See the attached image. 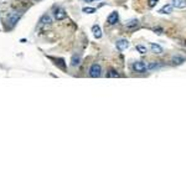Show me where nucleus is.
Segmentation results:
<instances>
[{"label": "nucleus", "mask_w": 186, "mask_h": 186, "mask_svg": "<svg viewBox=\"0 0 186 186\" xmlns=\"http://www.w3.org/2000/svg\"><path fill=\"white\" fill-rule=\"evenodd\" d=\"M101 73H102V68L99 65L95 64L92 65L91 68H89V76L93 77V78H97V77H101Z\"/></svg>", "instance_id": "f257e3e1"}, {"label": "nucleus", "mask_w": 186, "mask_h": 186, "mask_svg": "<svg viewBox=\"0 0 186 186\" xmlns=\"http://www.w3.org/2000/svg\"><path fill=\"white\" fill-rule=\"evenodd\" d=\"M132 68H133L134 72L144 73V72L146 71V65L144 64V62H141V61H137V62H134V64H133Z\"/></svg>", "instance_id": "f03ea898"}, {"label": "nucleus", "mask_w": 186, "mask_h": 186, "mask_svg": "<svg viewBox=\"0 0 186 186\" xmlns=\"http://www.w3.org/2000/svg\"><path fill=\"white\" fill-rule=\"evenodd\" d=\"M138 27H139V21H138L137 19H132V20H129V21L126 24L127 31H134V30H137Z\"/></svg>", "instance_id": "7ed1b4c3"}, {"label": "nucleus", "mask_w": 186, "mask_h": 186, "mask_svg": "<svg viewBox=\"0 0 186 186\" xmlns=\"http://www.w3.org/2000/svg\"><path fill=\"white\" fill-rule=\"evenodd\" d=\"M129 47V41L126 40V39H120L117 41V48L119 51H124V50H127Z\"/></svg>", "instance_id": "20e7f679"}, {"label": "nucleus", "mask_w": 186, "mask_h": 186, "mask_svg": "<svg viewBox=\"0 0 186 186\" xmlns=\"http://www.w3.org/2000/svg\"><path fill=\"white\" fill-rule=\"evenodd\" d=\"M66 16H67V14H66V11L64 9L58 8V9L55 10V17H56V20H64V19H66Z\"/></svg>", "instance_id": "39448f33"}, {"label": "nucleus", "mask_w": 186, "mask_h": 186, "mask_svg": "<svg viewBox=\"0 0 186 186\" xmlns=\"http://www.w3.org/2000/svg\"><path fill=\"white\" fill-rule=\"evenodd\" d=\"M118 19H119V15H118V13H117V11H113V13H112V14L108 16V19H107V22H108L109 25H114V24H117Z\"/></svg>", "instance_id": "423d86ee"}, {"label": "nucleus", "mask_w": 186, "mask_h": 186, "mask_svg": "<svg viewBox=\"0 0 186 186\" xmlns=\"http://www.w3.org/2000/svg\"><path fill=\"white\" fill-rule=\"evenodd\" d=\"M172 5L177 9H184L186 8V0H172Z\"/></svg>", "instance_id": "0eeeda50"}, {"label": "nucleus", "mask_w": 186, "mask_h": 186, "mask_svg": "<svg viewBox=\"0 0 186 186\" xmlns=\"http://www.w3.org/2000/svg\"><path fill=\"white\" fill-rule=\"evenodd\" d=\"M92 31H93V35H95L96 39H101L102 37V30L98 25H95L92 27Z\"/></svg>", "instance_id": "6e6552de"}, {"label": "nucleus", "mask_w": 186, "mask_h": 186, "mask_svg": "<svg viewBox=\"0 0 186 186\" xmlns=\"http://www.w3.org/2000/svg\"><path fill=\"white\" fill-rule=\"evenodd\" d=\"M150 48H151V51H153L154 53H157V55H160V53L163 52V47H161L160 45H158V44H151V45H150Z\"/></svg>", "instance_id": "1a4fd4ad"}, {"label": "nucleus", "mask_w": 186, "mask_h": 186, "mask_svg": "<svg viewBox=\"0 0 186 186\" xmlns=\"http://www.w3.org/2000/svg\"><path fill=\"white\" fill-rule=\"evenodd\" d=\"M171 61H172L174 65H181V64H184V62H185V58L182 56H180V55H176V56L172 57Z\"/></svg>", "instance_id": "9d476101"}, {"label": "nucleus", "mask_w": 186, "mask_h": 186, "mask_svg": "<svg viewBox=\"0 0 186 186\" xmlns=\"http://www.w3.org/2000/svg\"><path fill=\"white\" fill-rule=\"evenodd\" d=\"M79 62H81V57H79L78 55H73L72 58H71V66L76 67V66L79 65Z\"/></svg>", "instance_id": "9b49d317"}, {"label": "nucleus", "mask_w": 186, "mask_h": 186, "mask_svg": "<svg viewBox=\"0 0 186 186\" xmlns=\"http://www.w3.org/2000/svg\"><path fill=\"white\" fill-rule=\"evenodd\" d=\"M172 11V6L170 5V4H168V5H164L160 10H159V13L160 14H170Z\"/></svg>", "instance_id": "f8f14e48"}, {"label": "nucleus", "mask_w": 186, "mask_h": 186, "mask_svg": "<svg viewBox=\"0 0 186 186\" xmlns=\"http://www.w3.org/2000/svg\"><path fill=\"white\" fill-rule=\"evenodd\" d=\"M47 24H51V16L46 14L40 19V25H47Z\"/></svg>", "instance_id": "ddd939ff"}, {"label": "nucleus", "mask_w": 186, "mask_h": 186, "mask_svg": "<svg viewBox=\"0 0 186 186\" xmlns=\"http://www.w3.org/2000/svg\"><path fill=\"white\" fill-rule=\"evenodd\" d=\"M56 65H58L62 70H65L66 68V65H65V61L62 60V58H58V60H56Z\"/></svg>", "instance_id": "4468645a"}, {"label": "nucleus", "mask_w": 186, "mask_h": 186, "mask_svg": "<svg viewBox=\"0 0 186 186\" xmlns=\"http://www.w3.org/2000/svg\"><path fill=\"white\" fill-rule=\"evenodd\" d=\"M137 51H139L141 55H144V53H146V47L143 45H137Z\"/></svg>", "instance_id": "2eb2a0df"}, {"label": "nucleus", "mask_w": 186, "mask_h": 186, "mask_svg": "<svg viewBox=\"0 0 186 186\" xmlns=\"http://www.w3.org/2000/svg\"><path fill=\"white\" fill-rule=\"evenodd\" d=\"M83 13H86V14H93V13H96V9L95 8H83Z\"/></svg>", "instance_id": "dca6fc26"}, {"label": "nucleus", "mask_w": 186, "mask_h": 186, "mask_svg": "<svg viewBox=\"0 0 186 186\" xmlns=\"http://www.w3.org/2000/svg\"><path fill=\"white\" fill-rule=\"evenodd\" d=\"M159 67V64H155V62H153V64L148 65L146 66V70H155V68H158Z\"/></svg>", "instance_id": "f3484780"}, {"label": "nucleus", "mask_w": 186, "mask_h": 186, "mask_svg": "<svg viewBox=\"0 0 186 186\" xmlns=\"http://www.w3.org/2000/svg\"><path fill=\"white\" fill-rule=\"evenodd\" d=\"M107 77H119V75L117 73V71H114V70H110V71L107 73Z\"/></svg>", "instance_id": "a211bd4d"}, {"label": "nucleus", "mask_w": 186, "mask_h": 186, "mask_svg": "<svg viewBox=\"0 0 186 186\" xmlns=\"http://www.w3.org/2000/svg\"><path fill=\"white\" fill-rule=\"evenodd\" d=\"M158 4V0H149L148 2V5H149V8H154L155 5Z\"/></svg>", "instance_id": "6ab92c4d"}, {"label": "nucleus", "mask_w": 186, "mask_h": 186, "mask_svg": "<svg viewBox=\"0 0 186 186\" xmlns=\"http://www.w3.org/2000/svg\"><path fill=\"white\" fill-rule=\"evenodd\" d=\"M154 31H155V33H158L159 35H161V34H163V29H160V27H155V29H154Z\"/></svg>", "instance_id": "aec40b11"}, {"label": "nucleus", "mask_w": 186, "mask_h": 186, "mask_svg": "<svg viewBox=\"0 0 186 186\" xmlns=\"http://www.w3.org/2000/svg\"><path fill=\"white\" fill-rule=\"evenodd\" d=\"M84 2H87V3H92V2H95V0H84Z\"/></svg>", "instance_id": "412c9836"}]
</instances>
